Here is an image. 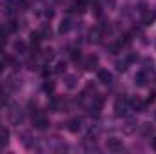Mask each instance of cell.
Instances as JSON below:
<instances>
[{"mask_svg": "<svg viewBox=\"0 0 156 154\" xmlns=\"http://www.w3.org/2000/svg\"><path fill=\"white\" fill-rule=\"evenodd\" d=\"M98 78H100V82H103V84H109V82H111V75L107 73V71H100Z\"/></svg>", "mask_w": 156, "mask_h": 154, "instance_id": "obj_1", "label": "cell"}, {"mask_svg": "<svg viewBox=\"0 0 156 154\" xmlns=\"http://www.w3.org/2000/svg\"><path fill=\"white\" fill-rule=\"evenodd\" d=\"M107 147H109L111 150H120V149H122V143H120L118 140H111V141L107 143Z\"/></svg>", "mask_w": 156, "mask_h": 154, "instance_id": "obj_2", "label": "cell"}, {"mask_svg": "<svg viewBox=\"0 0 156 154\" xmlns=\"http://www.w3.org/2000/svg\"><path fill=\"white\" fill-rule=\"evenodd\" d=\"M35 125H36L38 129H44V127H47V120H46L44 116H38L36 121H35Z\"/></svg>", "mask_w": 156, "mask_h": 154, "instance_id": "obj_3", "label": "cell"}, {"mask_svg": "<svg viewBox=\"0 0 156 154\" xmlns=\"http://www.w3.org/2000/svg\"><path fill=\"white\" fill-rule=\"evenodd\" d=\"M78 127H80V121L78 120H71L69 121V131L75 132V131H78Z\"/></svg>", "mask_w": 156, "mask_h": 154, "instance_id": "obj_4", "label": "cell"}, {"mask_svg": "<svg viewBox=\"0 0 156 154\" xmlns=\"http://www.w3.org/2000/svg\"><path fill=\"white\" fill-rule=\"evenodd\" d=\"M7 136H9V132L6 129H0V141H7Z\"/></svg>", "mask_w": 156, "mask_h": 154, "instance_id": "obj_5", "label": "cell"}, {"mask_svg": "<svg viewBox=\"0 0 156 154\" xmlns=\"http://www.w3.org/2000/svg\"><path fill=\"white\" fill-rule=\"evenodd\" d=\"M96 65V56H91L89 60H87V69H93Z\"/></svg>", "mask_w": 156, "mask_h": 154, "instance_id": "obj_6", "label": "cell"}, {"mask_svg": "<svg viewBox=\"0 0 156 154\" xmlns=\"http://www.w3.org/2000/svg\"><path fill=\"white\" fill-rule=\"evenodd\" d=\"M152 20H154V13H151V15H145L143 22H145V24H149V22H152Z\"/></svg>", "mask_w": 156, "mask_h": 154, "instance_id": "obj_7", "label": "cell"}, {"mask_svg": "<svg viewBox=\"0 0 156 154\" xmlns=\"http://www.w3.org/2000/svg\"><path fill=\"white\" fill-rule=\"evenodd\" d=\"M67 29H69L67 22H62V27H60V31H67Z\"/></svg>", "mask_w": 156, "mask_h": 154, "instance_id": "obj_8", "label": "cell"}, {"mask_svg": "<svg viewBox=\"0 0 156 154\" xmlns=\"http://www.w3.org/2000/svg\"><path fill=\"white\" fill-rule=\"evenodd\" d=\"M151 147H152V149H154V150H156V138H154V140H152V141H151Z\"/></svg>", "mask_w": 156, "mask_h": 154, "instance_id": "obj_9", "label": "cell"}, {"mask_svg": "<svg viewBox=\"0 0 156 154\" xmlns=\"http://www.w3.org/2000/svg\"><path fill=\"white\" fill-rule=\"evenodd\" d=\"M0 71H2V65H0Z\"/></svg>", "mask_w": 156, "mask_h": 154, "instance_id": "obj_10", "label": "cell"}]
</instances>
